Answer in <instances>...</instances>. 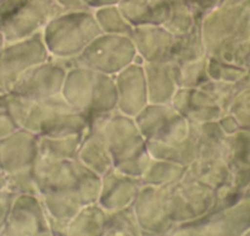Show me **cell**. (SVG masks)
Masks as SVG:
<instances>
[{
	"mask_svg": "<svg viewBox=\"0 0 250 236\" xmlns=\"http://www.w3.org/2000/svg\"><path fill=\"white\" fill-rule=\"evenodd\" d=\"M137 60V50L128 36L100 33L84 50L71 61H63L70 66H83L98 72L115 76L126 66Z\"/></svg>",
	"mask_w": 250,
	"mask_h": 236,
	"instance_id": "obj_7",
	"label": "cell"
},
{
	"mask_svg": "<svg viewBox=\"0 0 250 236\" xmlns=\"http://www.w3.org/2000/svg\"><path fill=\"white\" fill-rule=\"evenodd\" d=\"M0 235H50L48 215L41 196L32 193L15 196Z\"/></svg>",
	"mask_w": 250,
	"mask_h": 236,
	"instance_id": "obj_12",
	"label": "cell"
},
{
	"mask_svg": "<svg viewBox=\"0 0 250 236\" xmlns=\"http://www.w3.org/2000/svg\"><path fill=\"white\" fill-rule=\"evenodd\" d=\"M117 7L133 27L164 26L170 16L171 0H121Z\"/></svg>",
	"mask_w": 250,
	"mask_h": 236,
	"instance_id": "obj_19",
	"label": "cell"
},
{
	"mask_svg": "<svg viewBox=\"0 0 250 236\" xmlns=\"http://www.w3.org/2000/svg\"><path fill=\"white\" fill-rule=\"evenodd\" d=\"M103 235H143L132 205L106 212Z\"/></svg>",
	"mask_w": 250,
	"mask_h": 236,
	"instance_id": "obj_26",
	"label": "cell"
},
{
	"mask_svg": "<svg viewBox=\"0 0 250 236\" xmlns=\"http://www.w3.org/2000/svg\"><path fill=\"white\" fill-rule=\"evenodd\" d=\"M188 166L173 163V162L163 161V159L151 158L148 168L142 176L143 185L164 186L177 184L185 178Z\"/></svg>",
	"mask_w": 250,
	"mask_h": 236,
	"instance_id": "obj_24",
	"label": "cell"
},
{
	"mask_svg": "<svg viewBox=\"0 0 250 236\" xmlns=\"http://www.w3.org/2000/svg\"><path fill=\"white\" fill-rule=\"evenodd\" d=\"M34 181L39 195L70 196L87 206L98 202L102 178L77 158L53 159L38 156L34 164Z\"/></svg>",
	"mask_w": 250,
	"mask_h": 236,
	"instance_id": "obj_1",
	"label": "cell"
},
{
	"mask_svg": "<svg viewBox=\"0 0 250 236\" xmlns=\"http://www.w3.org/2000/svg\"><path fill=\"white\" fill-rule=\"evenodd\" d=\"M67 69L63 61L50 58L22 73L7 92L29 102H41L61 94Z\"/></svg>",
	"mask_w": 250,
	"mask_h": 236,
	"instance_id": "obj_11",
	"label": "cell"
},
{
	"mask_svg": "<svg viewBox=\"0 0 250 236\" xmlns=\"http://www.w3.org/2000/svg\"><path fill=\"white\" fill-rule=\"evenodd\" d=\"M50 59L42 32L7 42L0 49V86L9 91L17 78L33 66Z\"/></svg>",
	"mask_w": 250,
	"mask_h": 236,
	"instance_id": "obj_10",
	"label": "cell"
},
{
	"mask_svg": "<svg viewBox=\"0 0 250 236\" xmlns=\"http://www.w3.org/2000/svg\"><path fill=\"white\" fill-rule=\"evenodd\" d=\"M146 142L175 147L189 139L193 121L181 115L171 103H148L134 117Z\"/></svg>",
	"mask_w": 250,
	"mask_h": 236,
	"instance_id": "obj_8",
	"label": "cell"
},
{
	"mask_svg": "<svg viewBox=\"0 0 250 236\" xmlns=\"http://www.w3.org/2000/svg\"><path fill=\"white\" fill-rule=\"evenodd\" d=\"M137 50V56L143 63L167 60L172 48L175 34L161 24L138 26L131 36Z\"/></svg>",
	"mask_w": 250,
	"mask_h": 236,
	"instance_id": "obj_18",
	"label": "cell"
},
{
	"mask_svg": "<svg viewBox=\"0 0 250 236\" xmlns=\"http://www.w3.org/2000/svg\"><path fill=\"white\" fill-rule=\"evenodd\" d=\"M5 44V41H4V37H2V34H1V32H0V49L2 48V46H4Z\"/></svg>",
	"mask_w": 250,
	"mask_h": 236,
	"instance_id": "obj_34",
	"label": "cell"
},
{
	"mask_svg": "<svg viewBox=\"0 0 250 236\" xmlns=\"http://www.w3.org/2000/svg\"><path fill=\"white\" fill-rule=\"evenodd\" d=\"M62 11L56 0H6L0 5V32L5 43L39 33Z\"/></svg>",
	"mask_w": 250,
	"mask_h": 236,
	"instance_id": "obj_6",
	"label": "cell"
},
{
	"mask_svg": "<svg viewBox=\"0 0 250 236\" xmlns=\"http://www.w3.org/2000/svg\"><path fill=\"white\" fill-rule=\"evenodd\" d=\"M2 189H6V175L0 170V190Z\"/></svg>",
	"mask_w": 250,
	"mask_h": 236,
	"instance_id": "obj_33",
	"label": "cell"
},
{
	"mask_svg": "<svg viewBox=\"0 0 250 236\" xmlns=\"http://www.w3.org/2000/svg\"><path fill=\"white\" fill-rule=\"evenodd\" d=\"M103 33L122 34L131 37L134 27L122 16L117 5H109L93 10Z\"/></svg>",
	"mask_w": 250,
	"mask_h": 236,
	"instance_id": "obj_27",
	"label": "cell"
},
{
	"mask_svg": "<svg viewBox=\"0 0 250 236\" xmlns=\"http://www.w3.org/2000/svg\"><path fill=\"white\" fill-rule=\"evenodd\" d=\"M117 90V110L134 118L149 103L143 61L137 60L114 76Z\"/></svg>",
	"mask_w": 250,
	"mask_h": 236,
	"instance_id": "obj_14",
	"label": "cell"
},
{
	"mask_svg": "<svg viewBox=\"0 0 250 236\" xmlns=\"http://www.w3.org/2000/svg\"><path fill=\"white\" fill-rule=\"evenodd\" d=\"M143 235H172L170 185H143L132 203Z\"/></svg>",
	"mask_w": 250,
	"mask_h": 236,
	"instance_id": "obj_9",
	"label": "cell"
},
{
	"mask_svg": "<svg viewBox=\"0 0 250 236\" xmlns=\"http://www.w3.org/2000/svg\"><path fill=\"white\" fill-rule=\"evenodd\" d=\"M16 193L10 191L9 189H2L0 190V234L6 223L7 215H9L10 208H11L12 201H14Z\"/></svg>",
	"mask_w": 250,
	"mask_h": 236,
	"instance_id": "obj_29",
	"label": "cell"
},
{
	"mask_svg": "<svg viewBox=\"0 0 250 236\" xmlns=\"http://www.w3.org/2000/svg\"><path fill=\"white\" fill-rule=\"evenodd\" d=\"M5 92H6V91H5V90H4V88H2V87H1V86H0V95H1V94H2V93H5Z\"/></svg>",
	"mask_w": 250,
	"mask_h": 236,
	"instance_id": "obj_35",
	"label": "cell"
},
{
	"mask_svg": "<svg viewBox=\"0 0 250 236\" xmlns=\"http://www.w3.org/2000/svg\"><path fill=\"white\" fill-rule=\"evenodd\" d=\"M207 56L199 24L189 32L175 36L172 48L167 60L173 66H181L193 63Z\"/></svg>",
	"mask_w": 250,
	"mask_h": 236,
	"instance_id": "obj_21",
	"label": "cell"
},
{
	"mask_svg": "<svg viewBox=\"0 0 250 236\" xmlns=\"http://www.w3.org/2000/svg\"><path fill=\"white\" fill-rule=\"evenodd\" d=\"M63 11H77V10H90L83 0H56Z\"/></svg>",
	"mask_w": 250,
	"mask_h": 236,
	"instance_id": "obj_31",
	"label": "cell"
},
{
	"mask_svg": "<svg viewBox=\"0 0 250 236\" xmlns=\"http://www.w3.org/2000/svg\"><path fill=\"white\" fill-rule=\"evenodd\" d=\"M87 115L71 107L61 94L41 102H31L23 129L37 136L59 137L83 134L88 126Z\"/></svg>",
	"mask_w": 250,
	"mask_h": 236,
	"instance_id": "obj_5",
	"label": "cell"
},
{
	"mask_svg": "<svg viewBox=\"0 0 250 236\" xmlns=\"http://www.w3.org/2000/svg\"><path fill=\"white\" fill-rule=\"evenodd\" d=\"M4 1H6V0H0V5H1Z\"/></svg>",
	"mask_w": 250,
	"mask_h": 236,
	"instance_id": "obj_36",
	"label": "cell"
},
{
	"mask_svg": "<svg viewBox=\"0 0 250 236\" xmlns=\"http://www.w3.org/2000/svg\"><path fill=\"white\" fill-rule=\"evenodd\" d=\"M98 203L106 212L121 210L131 206L137 193L143 186L141 178L127 175L114 166L107 169L103 175Z\"/></svg>",
	"mask_w": 250,
	"mask_h": 236,
	"instance_id": "obj_15",
	"label": "cell"
},
{
	"mask_svg": "<svg viewBox=\"0 0 250 236\" xmlns=\"http://www.w3.org/2000/svg\"><path fill=\"white\" fill-rule=\"evenodd\" d=\"M83 1L90 10H95L109 5H117L121 0H83Z\"/></svg>",
	"mask_w": 250,
	"mask_h": 236,
	"instance_id": "obj_32",
	"label": "cell"
},
{
	"mask_svg": "<svg viewBox=\"0 0 250 236\" xmlns=\"http://www.w3.org/2000/svg\"><path fill=\"white\" fill-rule=\"evenodd\" d=\"M183 1L194 11L198 19L202 21V19L208 12H210L212 9L216 7L219 0H183Z\"/></svg>",
	"mask_w": 250,
	"mask_h": 236,
	"instance_id": "obj_30",
	"label": "cell"
},
{
	"mask_svg": "<svg viewBox=\"0 0 250 236\" xmlns=\"http://www.w3.org/2000/svg\"><path fill=\"white\" fill-rule=\"evenodd\" d=\"M76 158L98 175H103L112 166L111 156L103 130V115L89 119Z\"/></svg>",
	"mask_w": 250,
	"mask_h": 236,
	"instance_id": "obj_17",
	"label": "cell"
},
{
	"mask_svg": "<svg viewBox=\"0 0 250 236\" xmlns=\"http://www.w3.org/2000/svg\"><path fill=\"white\" fill-rule=\"evenodd\" d=\"M61 95L88 119L117 109V90L114 76L83 66H70Z\"/></svg>",
	"mask_w": 250,
	"mask_h": 236,
	"instance_id": "obj_3",
	"label": "cell"
},
{
	"mask_svg": "<svg viewBox=\"0 0 250 236\" xmlns=\"http://www.w3.org/2000/svg\"><path fill=\"white\" fill-rule=\"evenodd\" d=\"M103 130L112 166L127 175L142 178L150 163L151 156L134 118L117 109L103 114Z\"/></svg>",
	"mask_w": 250,
	"mask_h": 236,
	"instance_id": "obj_2",
	"label": "cell"
},
{
	"mask_svg": "<svg viewBox=\"0 0 250 236\" xmlns=\"http://www.w3.org/2000/svg\"><path fill=\"white\" fill-rule=\"evenodd\" d=\"M103 33L93 10L62 11L46 24L42 31L50 58L71 61Z\"/></svg>",
	"mask_w": 250,
	"mask_h": 236,
	"instance_id": "obj_4",
	"label": "cell"
},
{
	"mask_svg": "<svg viewBox=\"0 0 250 236\" xmlns=\"http://www.w3.org/2000/svg\"><path fill=\"white\" fill-rule=\"evenodd\" d=\"M170 103L190 121H216L221 118L220 104L202 87H178Z\"/></svg>",
	"mask_w": 250,
	"mask_h": 236,
	"instance_id": "obj_16",
	"label": "cell"
},
{
	"mask_svg": "<svg viewBox=\"0 0 250 236\" xmlns=\"http://www.w3.org/2000/svg\"><path fill=\"white\" fill-rule=\"evenodd\" d=\"M38 156V136L23 127L0 139V170L6 176L33 171Z\"/></svg>",
	"mask_w": 250,
	"mask_h": 236,
	"instance_id": "obj_13",
	"label": "cell"
},
{
	"mask_svg": "<svg viewBox=\"0 0 250 236\" xmlns=\"http://www.w3.org/2000/svg\"><path fill=\"white\" fill-rule=\"evenodd\" d=\"M84 134V132H83ZM83 134L67 136H38L39 156L53 159H73L77 157Z\"/></svg>",
	"mask_w": 250,
	"mask_h": 236,
	"instance_id": "obj_25",
	"label": "cell"
},
{
	"mask_svg": "<svg viewBox=\"0 0 250 236\" xmlns=\"http://www.w3.org/2000/svg\"><path fill=\"white\" fill-rule=\"evenodd\" d=\"M200 24V20L183 0H171V11L164 27L175 36L189 32Z\"/></svg>",
	"mask_w": 250,
	"mask_h": 236,
	"instance_id": "obj_28",
	"label": "cell"
},
{
	"mask_svg": "<svg viewBox=\"0 0 250 236\" xmlns=\"http://www.w3.org/2000/svg\"><path fill=\"white\" fill-rule=\"evenodd\" d=\"M106 211L98 202L89 203L78 211L67 225V235H103Z\"/></svg>",
	"mask_w": 250,
	"mask_h": 236,
	"instance_id": "obj_23",
	"label": "cell"
},
{
	"mask_svg": "<svg viewBox=\"0 0 250 236\" xmlns=\"http://www.w3.org/2000/svg\"><path fill=\"white\" fill-rule=\"evenodd\" d=\"M149 103H170L177 91L172 64L168 60L143 63Z\"/></svg>",
	"mask_w": 250,
	"mask_h": 236,
	"instance_id": "obj_20",
	"label": "cell"
},
{
	"mask_svg": "<svg viewBox=\"0 0 250 236\" xmlns=\"http://www.w3.org/2000/svg\"><path fill=\"white\" fill-rule=\"evenodd\" d=\"M31 102L5 92L0 95V139L22 129Z\"/></svg>",
	"mask_w": 250,
	"mask_h": 236,
	"instance_id": "obj_22",
	"label": "cell"
}]
</instances>
